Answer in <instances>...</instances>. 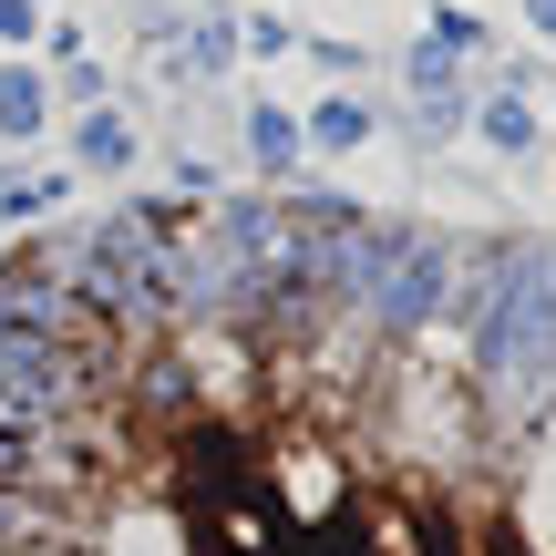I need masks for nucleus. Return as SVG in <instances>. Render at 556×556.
Returning a JSON list of instances; mask_svg holds the SVG:
<instances>
[{
	"label": "nucleus",
	"instance_id": "f257e3e1",
	"mask_svg": "<svg viewBox=\"0 0 556 556\" xmlns=\"http://www.w3.org/2000/svg\"><path fill=\"white\" fill-rule=\"evenodd\" d=\"M475 135L495 144V155H536V103H526V93H484Z\"/></svg>",
	"mask_w": 556,
	"mask_h": 556
},
{
	"label": "nucleus",
	"instance_id": "20e7f679",
	"mask_svg": "<svg viewBox=\"0 0 556 556\" xmlns=\"http://www.w3.org/2000/svg\"><path fill=\"white\" fill-rule=\"evenodd\" d=\"M83 155H93V165H124V124H83Z\"/></svg>",
	"mask_w": 556,
	"mask_h": 556
},
{
	"label": "nucleus",
	"instance_id": "f03ea898",
	"mask_svg": "<svg viewBox=\"0 0 556 556\" xmlns=\"http://www.w3.org/2000/svg\"><path fill=\"white\" fill-rule=\"evenodd\" d=\"M309 135L340 155V144H361V135H371V114H361V103H319V124H309Z\"/></svg>",
	"mask_w": 556,
	"mask_h": 556
},
{
	"label": "nucleus",
	"instance_id": "39448f33",
	"mask_svg": "<svg viewBox=\"0 0 556 556\" xmlns=\"http://www.w3.org/2000/svg\"><path fill=\"white\" fill-rule=\"evenodd\" d=\"M526 21H536V31L556 41V0H526Z\"/></svg>",
	"mask_w": 556,
	"mask_h": 556
},
{
	"label": "nucleus",
	"instance_id": "7ed1b4c3",
	"mask_svg": "<svg viewBox=\"0 0 556 556\" xmlns=\"http://www.w3.org/2000/svg\"><path fill=\"white\" fill-rule=\"evenodd\" d=\"M248 135H258V155H268V165H289V155H299V124H289V114H258Z\"/></svg>",
	"mask_w": 556,
	"mask_h": 556
}]
</instances>
